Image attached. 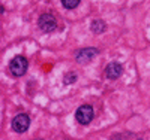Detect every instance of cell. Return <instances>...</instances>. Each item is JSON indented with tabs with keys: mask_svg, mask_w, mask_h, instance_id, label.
Instances as JSON below:
<instances>
[{
	"mask_svg": "<svg viewBox=\"0 0 150 140\" xmlns=\"http://www.w3.org/2000/svg\"><path fill=\"white\" fill-rule=\"evenodd\" d=\"M95 118V112H93V107L90 104H83L77 109L75 112V119L78 121V124L81 125H87L90 124Z\"/></svg>",
	"mask_w": 150,
	"mask_h": 140,
	"instance_id": "obj_2",
	"label": "cell"
},
{
	"mask_svg": "<svg viewBox=\"0 0 150 140\" xmlns=\"http://www.w3.org/2000/svg\"><path fill=\"white\" fill-rule=\"evenodd\" d=\"M96 55H98L96 48H86V49H80L78 52L75 54V60H77L80 64H86V63L92 61Z\"/></svg>",
	"mask_w": 150,
	"mask_h": 140,
	"instance_id": "obj_5",
	"label": "cell"
},
{
	"mask_svg": "<svg viewBox=\"0 0 150 140\" xmlns=\"http://www.w3.org/2000/svg\"><path fill=\"white\" fill-rule=\"evenodd\" d=\"M30 127V118L26 113H20L17 115L14 119H12V128H14L17 133H24L27 131Z\"/></svg>",
	"mask_w": 150,
	"mask_h": 140,
	"instance_id": "obj_4",
	"label": "cell"
},
{
	"mask_svg": "<svg viewBox=\"0 0 150 140\" xmlns=\"http://www.w3.org/2000/svg\"><path fill=\"white\" fill-rule=\"evenodd\" d=\"M38 25L44 33H53L57 29V20L51 14H44L38 20Z\"/></svg>",
	"mask_w": 150,
	"mask_h": 140,
	"instance_id": "obj_3",
	"label": "cell"
},
{
	"mask_svg": "<svg viewBox=\"0 0 150 140\" xmlns=\"http://www.w3.org/2000/svg\"><path fill=\"white\" fill-rule=\"evenodd\" d=\"M92 31L93 33H104L105 31V22L101 20H95L92 22Z\"/></svg>",
	"mask_w": 150,
	"mask_h": 140,
	"instance_id": "obj_7",
	"label": "cell"
},
{
	"mask_svg": "<svg viewBox=\"0 0 150 140\" xmlns=\"http://www.w3.org/2000/svg\"><path fill=\"white\" fill-rule=\"evenodd\" d=\"M122 72H123V66L120 64V63H117V61H112V63H110V64L107 66V69H105V76L108 79H117L119 76L122 75Z\"/></svg>",
	"mask_w": 150,
	"mask_h": 140,
	"instance_id": "obj_6",
	"label": "cell"
},
{
	"mask_svg": "<svg viewBox=\"0 0 150 140\" xmlns=\"http://www.w3.org/2000/svg\"><path fill=\"white\" fill-rule=\"evenodd\" d=\"M62 5L66 9H75L80 5V0H62Z\"/></svg>",
	"mask_w": 150,
	"mask_h": 140,
	"instance_id": "obj_8",
	"label": "cell"
},
{
	"mask_svg": "<svg viewBox=\"0 0 150 140\" xmlns=\"http://www.w3.org/2000/svg\"><path fill=\"white\" fill-rule=\"evenodd\" d=\"M27 66H29L27 60L24 58L23 55H17L15 58L11 60V63H9V70H11V73L14 75L15 78H20V76H23L24 73L27 72Z\"/></svg>",
	"mask_w": 150,
	"mask_h": 140,
	"instance_id": "obj_1",
	"label": "cell"
},
{
	"mask_svg": "<svg viewBox=\"0 0 150 140\" xmlns=\"http://www.w3.org/2000/svg\"><path fill=\"white\" fill-rule=\"evenodd\" d=\"M75 81H77V75H75V73H68V75L65 76V79H63L65 84H72V82H75Z\"/></svg>",
	"mask_w": 150,
	"mask_h": 140,
	"instance_id": "obj_9",
	"label": "cell"
}]
</instances>
